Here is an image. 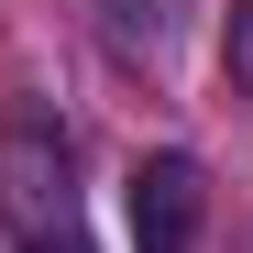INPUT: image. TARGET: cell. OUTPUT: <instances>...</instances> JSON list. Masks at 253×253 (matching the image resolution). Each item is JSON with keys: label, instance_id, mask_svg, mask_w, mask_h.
Listing matches in <instances>:
<instances>
[{"label": "cell", "instance_id": "obj_3", "mask_svg": "<svg viewBox=\"0 0 253 253\" xmlns=\"http://www.w3.org/2000/svg\"><path fill=\"white\" fill-rule=\"evenodd\" d=\"M22 253H88V242H77V231H44V242H22Z\"/></svg>", "mask_w": 253, "mask_h": 253}, {"label": "cell", "instance_id": "obj_2", "mask_svg": "<svg viewBox=\"0 0 253 253\" xmlns=\"http://www.w3.org/2000/svg\"><path fill=\"white\" fill-rule=\"evenodd\" d=\"M198 209H209L198 154H143L132 165V253H187L198 242Z\"/></svg>", "mask_w": 253, "mask_h": 253}, {"label": "cell", "instance_id": "obj_1", "mask_svg": "<svg viewBox=\"0 0 253 253\" xmlns=\"http://www.w3.org/2000/svg\"><path fill=\"white\" fill-rule=\"evenodd\" d=\"M0 220H11V242L77 231V154H66L55 110H11L0 121Z\"/></svg>", "mask_w": 253, "mask_h": 253}]
</instances>
